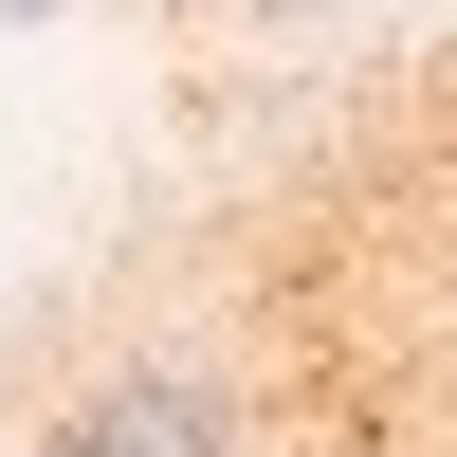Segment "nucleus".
<instances>
[{
	"mask_svg": "<svg viewBox=\"0 0 457 457\" xmlns=\"http://www.w3.org/2000/svg\"><path fill=\"white\" fill-rule=\"evenodd\" d=\"M37 457H238V403H220L202 366H110V385L55 403Z\"/></svg>",
	"mask_w": 457,
	"mask_h": 457,
	"instance_id": "1",
	"label": "nucleus"
},
{
	"mask_svg": "<svg viewBox=\"0 0 457 457\" xmlns=\"http://www.w3.org/2000/svg\"><path fill=\"white\" fill-rule=\"evenodd\" d=\"M238 19H329V0H238Z\"/></svg>",
	"mask_w": 457,
	"mask_h": 457,
	"instance_id": "2",
	"label": "nucleus"
}]
</instances>
